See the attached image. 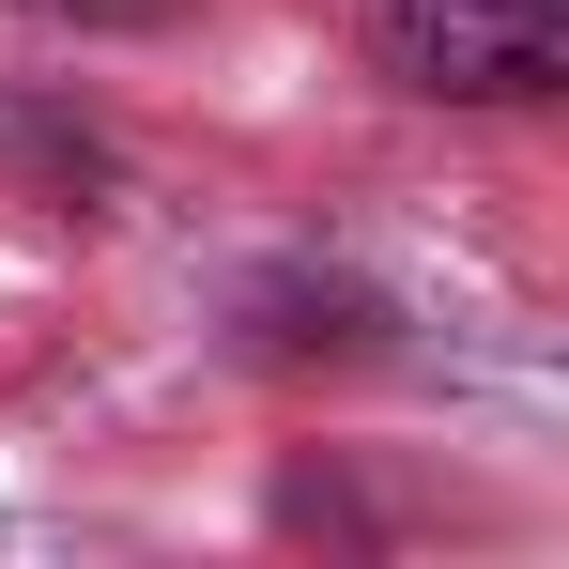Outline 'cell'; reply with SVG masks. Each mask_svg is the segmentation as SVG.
Instances as JSON below:
<instances>
[{
    "mask_svg": "<svg viewBox=\"0 0 569 569\" xmlns=\"http://www.w3.org/2000/svg\"><path fill=\"white\" fill-rule=\"evenodd\" d=\"M370 62L431 108H539L569 78V0H370Z\"/></svg>",
    "mask_w": 569,
    "mask_h": 569,
    "instance_id": "obj_1",
    "label": "cell"
},
{
    "mask_svg": "<svg viewBox=\"0 0 569 569\" xmlns=\"http://www.w3.org/2000/svg\"><path fill=\"white\" fill-rule=\"evenodd\" d=\"M16 16H62V31H154V16H186V0H16Z\"/></svg>",
    "mask_w": 569,
    "mask_h": 569,
    "instance_id": "obj_2",
    "label": "cell"
}]
</instances>
